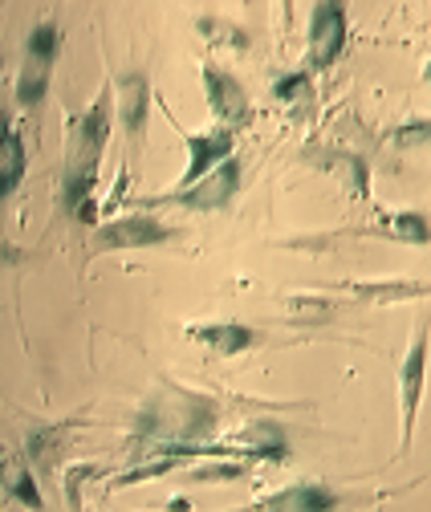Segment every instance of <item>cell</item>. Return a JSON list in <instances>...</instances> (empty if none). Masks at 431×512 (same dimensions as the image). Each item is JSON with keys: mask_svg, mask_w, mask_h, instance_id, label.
Returning a JSON list of instances; mask_svg holds the SVG:
<instances>
[{"mask_svg": "<svg viewBox=\"0 0 431 512\" xmlns=\"http://www.w3.org/2000/svg\"><path fill=\"white\" fill-rule=\"evenodd\" d=\"M244 443H249L253 452L265 456V460H285V435L273 423H257L253 431H244Z\"/></svg>", "mask_w": 431, "mask_h": 512, "instance_id": "4fadbf2b", "label": "cell"}, {"mask_svg": "<svg viewBox=\"0 0 431 512\" xmlns=\"http://www.w3.org/2000/svg\"><path fill=\"white\" fill-rule=\"evenodd\" d=\"M192 338H196V342H204L208 350L224 354V358L244 354V350H249V346L257 342V334H253L249 326H240V322H212V326H196V330H192Z\"/></svg>", "mask_w": 431, "mask_h": 512, "instance_id": "30bf717a", "label": "cell"}, {"mask_svg": "<svg viewBox=\"0 0 431 512\" xmlns=\"http://www.w3.org/2000/svg\"><path fill=\"white\" fill-rule=\"evenodd\" d=\"M204 86H208V102L216 110V118L224 122V131H232V126H244L253 118V106H249V94L240 90L236 78H228L224 70L208 66L204 70Z\"/></svg>", "mask_w": 431, "mask_h": 512, "instance_id": "8992f818", "label": "cell"}, {"mask_svg": "<svg viewBox=\"0 0 431 512\" xmlns=\"http://www.w3.org/2000/svg\"><path fill=\"white\" fill-rule=\"evenodd\" d=\"M423 374H427V334L415 338V346L403 358L399 370V415H403V443L411 439L415 415H419V399H423Z\"/></svg>", "mask_w": 431, "mask_h": 512, "instance_id": "5b68a950", "label": "cell"}, {"mask_svg": "<svg viewBox=\"0 0 431 512\" xmlns=\"http://www.w3.org/2000/svg\"><path fill=\"white\" fill-rule=\"evenodd\" d=\"M427 82H431V66H427Z\"/></svg>", "mask_w": 431, "mask_h": 512, "instance_id": "e0dca14e", "label": "cell"}, {"mask_svg": "<svg viewBox=\"0 0 431 512\" xmlns=\"http://www.w3.org/2000/svg\"><path fill=\"white\" fill-rule=\"evenodd\" d=\"M57 49H61V33L57 25H37L29 33V61H37V66H49L53 70V61H57Z\"/></svg>", "mask_w": 431, "mask_h": 512, "instance_id": "5bb4252c", "label": "cell"}, {"mask_svg": "<svg viewBox=\"0 0 431 512\" xmlns=\"http://www.w3.org/2000/svg\"><path fill=\"white\" fill-rule=\"evenodd\" d=\"M0 488L17 500H25L29 508H41V492H37V484L21 460H0Z\"/></svg>", "mask_w": 431, "mask_h": 512, "instance_id": "7c38bea8", "label": "cell"}, {"mask_svg": "<svg viewBox=\"0 0 431 512\" xmlns=\"http://www.w3.org/2000/svg\"><path fill=\"white\" fill-rule=\"evenodd\" d=\"M167 236L171 228L151 216H122L98 232V244L102 248H147V244H163Z\"/></svg>", "mask_w": 431, "mask_h": 512, "instance_id": "52a82bcc", "label": "cell"}, {"mask_svg": "<svg viewBox=\"0 0 431 512\" xmlns=\"http://www.w3.org/2000/svg\"><path fill=\"white\" fill-rule=\"evenodd\" d=\"M118 106H122V122H127L131 135H143V122H147V106H151V86L147 78L131 74L118 82Z\"/></svg>", "mask_w": 431, "mask_h": 512, "instance_id": "8fae6325", "label": "cell"}, {"mask_svg": "<svg viewBox=\"0 0 431 512\" xmlns=\"http://www.w3.org/2000/svg\"><path fill=\"white\" fill-rule=\"evenodd\" d=\"M49 66H37V61H29L25 66V74H21V82H17V98H21V106H37L41 98H45V90H49Z\"/></svg>", "mask_w": 431, "mask_h": 512, "instance_id": "9a60e30c", "label": "cell"}, {"mask_svg": "<svg viewBox=\"0 0 431 512\" xmlns=\"http://www.w3.org/2000/svg\"><path fill=\"white\" fill-rule=\"evenodd\" d=\"M346 49V9L326 0V5L314 9L310 17V66L314 70H326L342 57Z\"/></svg>", "mask_w": 431, "mask_h": 512, "instance_id": "3957f363", "label": "cell"}, {"mask_svg": "<svg viewBox=\"0 0 431 512\" xmlns=\"http://www.w3.org/2000/svg\"><path fill=\"white\" fill-rule=\"evenodd\" d=\"M334 508H338V496L326 484H297L273 496L265 512H334Z\"/></svg>", "mask_w": 431, "mask_h": 512, "instance_id": "9c48e42d", "label": "cell"}, {"mask_svg": "<svg viewBox=\"0 0 431 512\" xmlns=\"http://www.w3.org/2000/svg\"><path fill=\"white\" fill-rule=\"evenodd\" d=\"M110 139V98L102 94L78 122L74 143H70V163H66V208L78 220H94V204L90 191L98 179V163H102V147Z\"/></svg>", "mask_w": 431, "mask_h": 512, "instance_id": "6da1fadb", "label": "cell"}, {"mask_svg": "<svg viewBox=\"0 0 431 512\" xmlns=\"http://www.w3.org/2000/svg\"><path fill=\"white\" fill-rule=\"evenodd\" d=\"M391 232H395L399 240H415V244H427V240H431L427 220H423V216H411V212L395 216V220H391Z\"/></svg>", "mask_w": 431, "mask_h": 512, "instance_id": "2e32d148", "label": "cell"}, {"mask_svg": "<svg viewBox=\"0 0 431 512\" xmlns=\"http://www.w3.org/2000/svg\"><path fill=\"white\" fill-rule=\"evenodd\" d=\"M236 187H240V163L228 159V163H220L212 175H204L200 183L175 191V196H167V200L192 208V212H216V208H224V204L236 196Z\"/></svg>", "mask_w": 431, "mask_h": 512, "instance_id": "7a4b0ae2", "label": "cell"}, {"mask_svg": "<svg viewBox=\"0 0 431 512\" xmlns=\"http://www.w3.org/2000/svg\"><path fill=\"white\" fill-rule=\"evenodd\" d=\"M183 147H188V171H183V187L200 183L204 175H212L220 163L232 159V131H204V135H183ZM179 187V191H183Z\"/></svg>", "mask_w": 431, "mask_h": 512, "instance_id": "277c9868", "label": "cell"}, {"mask_svg": "<svg viewBox=\"0 0 431 512\" xmlns=\"http://www.w3.org/2000/svg\"><path fill=\"white\" fill-rule=\"evenodd\" d=\"M25 179V143L9 126V118L0 114V200L13 196Z\"/></svg>", "mask_w": 431, "mask_h": 512, "instance_id": "ba28073f", "label": "cell"}]
</instances>
